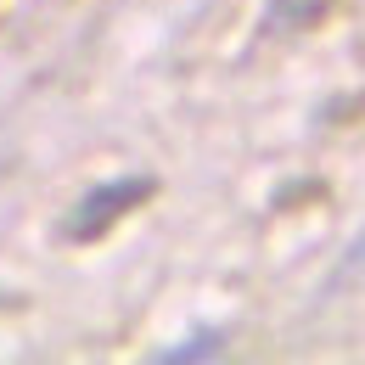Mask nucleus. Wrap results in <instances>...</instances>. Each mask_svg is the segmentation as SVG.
<instances>
[{
	"label": "nucleus",
	"instance_id": "nucleus-1",
	"mask_svg": "<svg viewBox=\"0 0 365 365\" xmlns=\"http://www.w3.org/2000/svg\"><path fill=\"white\" fill-rule=\"evenodd\" d=\"M152 191V180L146 175H130V180H107V185H96L91 197L73 208V220H68V236H101V230L113 225L118 214H130L140 197Z\"/></svg>",
	"mask_w": 365,
	"mask_h": 365
},
{
	"label": "nucleus",
	"instance_id": "nucleus-2",
	"mask_svg": "<svg viewBox=\"0 0 365 365\" xmlns=\"http://www.w3.org/2000/svg\"><path fill=\"white\" fill-rule=\"evenodd\" d=\"M208 354H220V337H191L185 349H163L158 360H208Z\"/></svg>",
	"mask_w": 365,
	"mask_h": 365
}]
</instances>
